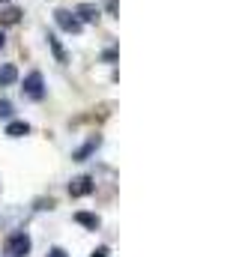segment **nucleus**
<instances>
[{"mask_svg": "<svg viewBox=\"0 0 239 257\" xmlns=\"http://www.w3.org/2000/svg\"><path fill=\"white\" fill-rule=\"evenodd\" d=\"M108 254H111V248H108V245H99V248H96L90 257H108Z\"/></svg>", "mask_w": 239, "mask_h": 257, "instance_id": "obj_14", "label": "nucleus"}, {"mask_svg": "<svg viewBox=\"0 0 239 257\" xmlns=\"http://www.w3.org/2000/svg\"><path fill=\"white\" fill-rule=\"evenodd\" d=\"M6 135H9V138H24V135H30V123H24V120H9V123H6Z\"/></svg>", "mask_w": 239, "mask_h": 257, "instance_id": "obj_9", "label": "nucleus"}, {"mask_svg": "<svg viewBox=\"0 0 239 257\" xmlns=\"http://www.w3.org/2000/svg\"><path fill=\"white\" fill-rule=\"evenodd\" d=\"M93 189H96L93 177H75V180L69 183V194H72V197H87V194H93Z\"/></svg>", "mask_w": 239, "mask_h": 257, "instance_id": "obj_5", "label": "nucleus"}, {"mask_svg": "<svg viewBox=\"0 0 239 257\" xmlns=\"http://www.w3.org/2000/svg\"><path fill=\"white\" fill-rule=\"evenodd\" d=\"M75 15H78L81 24H96L102 12H99V6H93V3H81V6L75 9Z\"/></svg>", "mask_w": 239, "mask_h": 257, "instance_id": "obj_6", "label": "nucleus"}, {"mask_svg": "<svg viewBox=\"0 0 239 257\" xmlns=\"http://www.w3.org/2000/svg\"><path fill=\"white\" fill-rule=\"evenodd\" d=\"M3 45H6V36H3V30H0V48H3Z\"/></svg>", "mask_w": 239, "mask_h": 257, "instance_id": "obj_16", "label": "nucleus"}, {"mask_svg": "<svg viewBox=\"0 0 239 257\" xmlns=\"http://www.w3.org/2000/svg\"><path fill=\"white\" fill-rule=\"evenodd\" d=\"M99 147H102V135H90V138H87V144H81V147L72 153V162H87Z\"/></svg>", "mask_w": 239, "mask_h": 257, "instance_id": "obj_4", "label": "nucleus"}, {"mask_svg": "<svg viewBox=\"0 0 239 257\" xmlns=\"http://www.w3.org/2000/svg\"><path fill=\"white\" fill-rule=\"evenodd\" d=\"M102 60H105V63H114V60H117V48H108V51L102 54Z\"/></svg>", "mask_w": 239, "mask_h": 257, "instance_id": "obj_13", "label": "nucleus"}, {"mask_svg": "<svg viewBox=\"0 0 239 257\" xmlns=\"http://www.w3.org/2000/svg\"><path fill=\"white\" fill-rule=\"evenodd\" d=\"M0 18H3V24H9V27H12V24H18V18H21V9L9 6V9H6V12H3Z\"/></svg>", "mask_w": 239, "mask_h": 257, "instance_id": "obj_11", "label": "nucleus"}, {"mask_svg": "<svg viewBox=\"0 0 239 257\" xmlns=\"http://www.w3.org/2000/svg\"><path fill=\"white\" fill-rule=\"evenodd\" d=\"M0 3H9V0H0Z\"/></svg>", "mask_w": 239, "mask_h": 257, "instance_id": "obj_17", "label": "nucleus"}, {"mask_svg": "<svg viewBox=\"0 0 239 257\" xmlns=\"http://www.w3.org/2000/svg\"><path fill=\"white\" fill-rule=\"evenodd\" d=\"M9 117H12V102L0 99V120H9Z\"/></svg>", "mask_w": 239, "mask_h": 257, "instance_id": "obj_12", "label": "nucleus"}, {"mask_svg": "<svg viewBox=\"0 0 239 257\" xmlns=\"http://www.w3.org/2000/svg\"><path fill=\"white\" fill-rule=\"evenodd\" d=\"M24 96L33 99V102L45 99V78H42V72H30L24 78Z\"/></svg>", "mask_w": 239, "mask_h": 257, "instance_id": "obj_2", "label": "nucleus"}, {"mask_svg": "<svg viewBox=\"0 0 239 257\" xmlns=\"http://www.w3.org/2000/svg\"><path fill=\"white\" fill-rule=\"evenodd\" d=\"M48 257H69V254H66L63 248H51V251H48Z\"/></svg>", "mask_w": 239, "mask_h": 257, "instance_id": "obj_15", "label": "nucleus"}, {"mask_svg": "<svg viewBox=\"0 0 239 257\" xmlns=\"http://www.w3.org/2000/svg\"><path fill=\"white\" fill-rule=\"evenodd\" d=\"M30 245H33L30 236H27L24 230H15V233L6 239V254L9 257H27L30 254Z\"/></svg>", "mask_w": 239, "mask_h": 257, "instance_id": "obj_1", "label": "nucleus"}, {"mask_svg": "<svg viewBox=\"0 0 239 257\" xmlns=\"http://www.w3.org/2000/svg\"><path fill=\"white\" fill-rule=\"evenodd\" d=\"M48 45H51V51H54V57H57V63H66L69 57H66V51H63V45H60V39L54 33H48Z\"/></svg>", "mask_w": 239, "mask_h": 257, "instance_id": "obj_10", "label": "nucleus"}, {"mask_svg": "<svg viewBox=\"0 0 239 257\" xmlns=\"http://www.w3.org/2000/svg\"><path fill=\"white\" fill-rule=\"evenodd\" d=\"M75 221H78L81 227H87V230H99V224H102L96 212H84V209H81V212H75Z\"/></svg>", "mask_w": 239, "mask_h": 257, "instance_id": "obj_8", "label": "nucleus"}, {"mask_svg": "<svg viewBox=\"0 0 239 257\" xmlns=\"http://www.w3.org/2000/svg\"><path fill=\"white\" fill-rule=\"evenodd\" d=\"M54 21H57L60 30H66V33H72V36H78V33L84 30V24L78 21V15L69 12V9H57V12H54Z\"/></svg>", "mask_w": 239, "mask_h": 257, "instance_id": "obj_3", "label": "nucleus"}, {"mask_svg": "<svg viewBox=\"0 0 239 257\" xmlns=\"http://www.w3.org/2000/svg\"><path fill=\"white\" fill-rule=\"evenodd\" d=\"M18 81V66L15 63H3L0 66V87H12Z\"/></svg>", "mask_w": 239, "mask_h": 257, "instance_id": "obj_7", "label": "nucleus"}]
</instances>
